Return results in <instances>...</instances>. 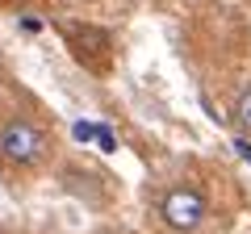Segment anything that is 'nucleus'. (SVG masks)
Segmentation results:
<instances>
[{"instance_id":"obj_1","label":"nucleus","mask_w":251,"mask_h":234,"mask_svg":"<svg viewBox=\"0 0 251 234\" xmlns=\"http://www.w3.org/2000/svg\"><path fill=\"white\" fill-rule=\"evenodd\" d=\"M0 159L9 163V167H21V171L42 167L50 159V134L25 113L4 117L0 121Z\"/></svg>"},{"instance_id":"obj_9","label":"nucleus","mask_w":251,"mask_h":234,"mask_svg":"<svg viewBox=\"0 0 251 234\" xmlns=\"http://www.w3.org/2000/svg\"><path fill=\"white\" fill-rule=\"evenodd\" d=\"M97 234H113V230H97Z\"/></svg>"},{"instance_id":"obj_6","label":"nucleus","mask_w":251,"mask_h":234,"mask_svg":"<svg viewBox=\"0 0 251 234\" xmlns=\"http://www.w3.org/2000/svg\"><path fill=\"white\" fill-rule=\"evenodd\" d=\"M0 75H4V50H0Z\"/></svg>"},{"instance_id":"obj_7","label":"nucleus","mask_w":251,"mask_h":234,"mask_svg":"<svg viewBox=\"0 0 251 234\" xmlns=\"http://www.w3.org/2000/svg\"><path fill=\"white\" fill-rule=\"evenodd\" d=\"M13 4H29V0H13Z\"/></svg>"},{"instance_id":"obj_2","label":"nucleus","mask_w":251,"mask_h":234,"mask_svg":"<svg viewBox=\"0 0 251 234\" xmlns=\"http://www.w3.org/2000/svg\"><path fill=\"white\" fill-rule=\"evenodd\" d=\"M205 213H209V201L197 184H176L159 197V217L168 222V230H180V234L201 230Z\"/></svg>"},{"instance_id":"obj_3","label":"nucleus","mask_w":251,"mask_h":234,"mask_svg":"<svg viewBox=\"0 0 251 234\" xmlns=\"http://www.w3.org/2000/svg\"><path fill=\"white\" fill-rule=\"evenodd\" d=\"M63 184H67V192H75L80 201H88V205H105V192H100L97 176H88V171H63Z\"/></svg>"},{"instance_id":"obj_5","label":"nucleus","mask_w":251,"mask_h":234,"mask_svg":"<svg viewBox=\"0 0 251 234\" xmlns=\"http://www.w3.org/2000/svg\"><path fill=\"white\" fill-rule=\"evenodd\" d=\"M234 151H239V155H243V159H247V163H251V142H247V138H239V142H234Z\"/></svg>"},{"instance_id":"obj_8","label":"nucleus","mask_w":251,"mask_h":234,"mask_svg":"<svg viewBox=\"0 0 251 234\" xmlns=\"http://www.w3.org/2000/svg\"><path fill=\"white\" fill-rule=\"evenodd\" d=\"M67 4H84V0H67Z\"/></svg>"},{"instance_id":"obj_4","label":"nucleus","mask_w":251,"mask_h":234,"mask_svg":"<svg viewBox=\"0 0 251 234\" xmlns=\"http://www.w3.org/2000/svg\"><path fill=\"white\" fill-rule=\"evenodd\" d=\"M230 113H234V126H239L243 134H251V84L234 96V109H230Z\"/></svg>"}]
</instances>
